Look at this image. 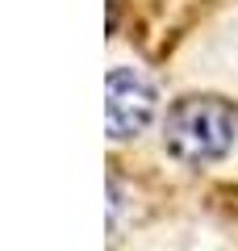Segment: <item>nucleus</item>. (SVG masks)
I'll return each mask as SVG.
<instances>
[{"mask_svg":"<svg viewBox=\"0 0 238 251\" xmlns=\"http://www.w3.org/2000/svg\"><path fill=\"white\" fill-rule=\"evenodd\" d=\"M167 151L184 163H213L234 147L238 117L226 100L188 97L167 113Z\"/></svg>","mask_w":238,"mask_h":251,"instance_id":"obj_1","label":"nucleus"},{"mask_svg":"<svg viewBox=\"0 0 238 251\" xmlns=\"http://www.w3.org/2000/svg\"><path fill=\"white\" fill-rule=\"evenodd\" d=\"M155 117V88L134 67H113L105 80V122L109 138H130Z\"/></svg>","mask_w":238,"mask_h":251,"instance_id":"obj_2","label":"nucleus"}]
</instances>
